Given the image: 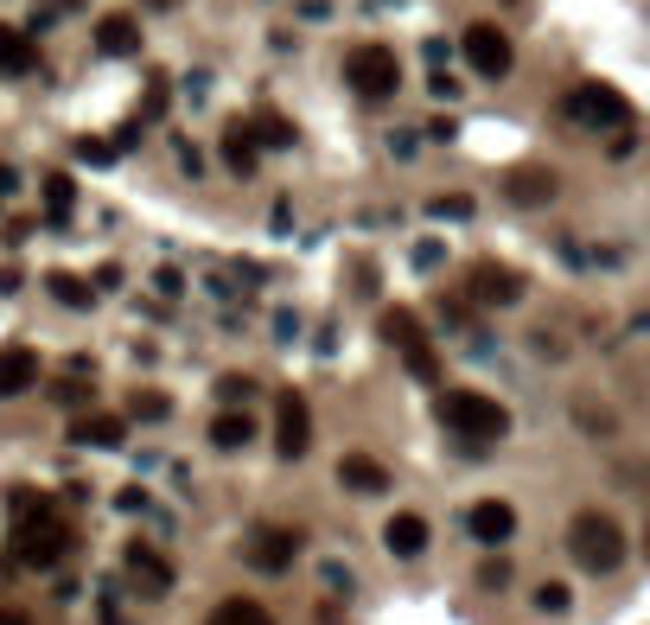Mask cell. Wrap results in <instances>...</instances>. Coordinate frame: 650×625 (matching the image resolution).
Segmentation results:
<instances>
[{
	"mask_svg": "<svg viewBox=\"0 0 650 625\" xmlns=\"http://www.w3.org/2000/svg\"><path fill=\"white\" fill-rule=\"evenodd\" d=\"M77 530L51 511V498H33V491H13V562L20 568H58L71 555Z\"/></svg>",
	"mask_w": 650,
	"mask_h": 625,
	"instance_id": "1",
	"label": "cell"
},
{
	"mask_svg": "<svg viewBox=\"0 0 650 625\" xmlns=\"http://www.w3.org/2000/svg\"><path fill=\"white\" fill-rule=\"evenodd\" d=\"M440 421L472 447H491L510 435V408L491 403V396H478V390H440Z\"/></svg>",
	"mask_w": 650,
	"mask_h": 625,
	"instance_id": "2",
	"label": "cell"
},
{
	"mask_svg": "<svg viewBox=\"0 0 650 625\" xmlns=\"http://www.w3.org/2000/svg\"><path fill=\"white\" fill-rule=\"evenodd\" d=\"M568 555H574L587 575H613L625 562V530H618L606 511H574L568 523Z\"/></svg>",
	"mask_w": 650,
	"mask_h": 625,
	"instance_id": "3",
	"label": "cell"
},
{
	"mask_svg": "<svg viewBox=\"0 0 650 625\" xmlns=\"http://www.w3.org/2000/svg\"><path fill=\"white\" fill-rule=\"evenodd\" d=\"M376 332H383V345H390V351H402V364L415 370L421 383H433V377H440V358H433L428 332H421V320H415L408 306H390V313L376 320Z\"/></svg>",
	"mask_w": 650,
	"mask_h": 625,
	"instance_id": "4",
	"label": "cell"
},
{
	"mask_svg": "<svg viewBox=\"0 0 650 625\" xmlns=\"http://www.w3.org/2000/svg\"><path fill=\"white\" fill-rule=\"evenodd\" d=\"M345 83L358 90V96H396L402 90V65L390 45H358L351 58H345Z\"/></svg>",
	"mask_w": 650,
	"mask_h": 625,
	"instance_id": "5",
	"label": "cell"
},
{
	"mask_svg": "<svg viewBox=\"0 0 650 625\" xmlns=\"http://www.w3.org/2000/svg\"><path fill=\"white\" fill-rule=\"evenodd\" d=\"M561 109L574 115L580 128H631V103L618 96L613 83H574Z\"/></svg>",
	"mask_w": 650,
	"mask_h": 625,
	"instance_id": "6",
	"label": "cell"
},
{
	"mask_svg": "<svg viewBox=\"0 0 650 625\" xmlns=\"http://www.w3.org/2000/svg\"><path fill=\"white\" fill-rule=\"evenodd\" d=\"M243 555H249V568H262V575H288L293 555H300V530H288V523H262V530H249Z\"/></svg>",
	"mask_w": 650,
	"mask_h": 625,
	"instance_id": "7",
	"label": "cell"
},
{
	"mask_svg": "<svg viewBox=\"0 0 650 625\" xmlns=\"http://www.w3.org/2000/svg\"><path fill=\"white\" fill-rule=\"evenodd\" d=\"M306 447H313V408H306L300 390H288L281 408H275V453L281 460H306Z\"/></svg>",
	"mask_w": 650,
	"mask_h": 625,
	"instance_id": "8",
	"label": "cell"
},
{
	"mask_svg": "<svg viewBox=\"0 0 650 625\" xmlns=\"http://www.w3.org/2000/svg\"><path fill=\"white\" fill-rule=\"evenodd\" d=\"M466 58H472V71H478V77H504L510 65H516L510 33H504V26H491V20L466 26Z\"/></svg>",
	"mask_w": 650,
	"mask_h": 625,
	"instance_id": "9",
	"label": "cell"
},
{
	"mask_svg": "<svg viewBox=\"0 0 650 625\" xmlns=\"http://www.w3.org/2000/svg\"><path fill=\"white\" fill-rule=\"evenodd\" d=\"M121 568L135 575V588L147 593V600H160V593H173V562L160 549H147V543H128V555H121Z\"/></svg>",
	"mask_w": 650,
	"mask_h": 625,
	"instance_id": "10",
	"label": "cell"
},
{
	"mask_svg": "<svg viewBox=\"0 0 650 625\" xmlns=\"http://www.w3.org/2000/svg\"><path fill=\"white\" fill-rule=\"evenodd\" d=\"M472 300L478 306H510V300H523V275L504 268V262H478L472 268Z\"/></svg>",
	"mask_w": 650,
	"mask_h": 625,
	"instance_id": "11",
	"label": "cell"
},
{
	"mask_svg": "<svg viewBox=\"0 0 650 625\" xmlns=\"http://www.w3.org/2000/svg\"><path fill=\"white\" fill-rule=\"evenodd\" d=\"M466 530L485 543V549H498V543H510V536H516V511H510L504 498H478V505L466 511Z\"/></svg>",
	"mask_w": 650,
	"mask_h": 625,
	"instance_id": "12",
	"label": "cell"
},
{
	"mask_svg": "<svg viewBox=\"0 0 650 625\" xmlns=\"http://www.w3.org/2000/svg\"><path fill=\"white\" fill-rule=\"evenodd\" d=\"M338 485L358 491V498H376V491H390V466L370 460V453H345V460H338Z\"/></svg>",
	"mask_w": 650,
	"mask_h": 625,
	"instance_id": "13",
	"label": "cell"
},
{
	"mask_svg": "<svg viewBox=\"0 0 650 625\" xmlns=\"http://www.w3.org/2000/svg\"><path fill=\"white\" fill-rule=\"evenodd\" d=\"M383 549H390V555H402V562H415V555L428 549V517L396 511L390 523H383Z\"/></svg>",
	"mask_w": 650,
	"mask_h": 625,
	"instance_id": "14",
	"label": "cell"
},
{
	"mask_svg": "<svg viewBox=\"0 0 650 625\" xmlns=\"http://www.w3.org/2000/svg\"><path fill=\"white\" fill-rule=\"evenodd\" d=\"M38 71V45L20 26H0V77H33Z\"/></svg>",
	"mask_w": 650,
	"mask_h": 625,
	"instance_id": "15",
	"label": "cell"
},
{
	"mask_svg": "<svg viewBox=\"0 0 650 625\" xmlns=\"http://www.w3.org/2000/svg\"><path fill=\"white\" fill-rule=\"evenodd\" d=\"M71 441L77 447H103L108 453V447L128 441V428H121V415H90V408H83V415L71 421Z\"/></svg>",
	"mask_w": 650,
	"mask_h": 625,
	"instance_id": "16",
	"label": "cell"
},
{
	"mask_svg": "<svg viewBox=\"0 0 650 625\" xmlns=\"http://www.w3.org/2000/svg\"><path fill=\"white\" fill-rule=\"evenodd\" d=\"M33 383H38V358L26 345H7L0 351V396H26Z\"/></svg>",
	"mask_w": 650,
	"mask_h": 625,
	"instance_id": "17",
	"label": "cell"
},
{
	"mask_svg": "<svg viewBox=\"0 0 650 625\" xmlns=\"http://www.w3.org/2000/svg\"><path fill=\"white\" fill-rule=\"evenodd\" d=\"M223 166H230L236 180H249L255 166H262V148L249 141V121H230V128H223Z\"/></svg>",
	"mask_w": 650,
	"mask_h": 625,
	"instance_id": "18",
	"label": "cell"
},
{
	"mask_svg": "<svg viewBox=\"0 0 650 625\" xmlns=\"http://www.w3.org/2000/svg\"><path fill=\"white\" fill-rule=\"evenodd\" d=\"M96 45H103L108 58H135V51H141V26H135L128 13H108L103 26H96Z\"/></svg>",
	"mask_w": 650,
	"mask_h": 625,
	"instance_id": "19",
	"label": "cell"
},
{
	"mask_svg": "<svg viewBox=\"0 0 650 625\" xmlns=\"http://www.w3.org/2000/svg\"><path fill=\"white\" fill-rule=\"evenodd\" d=\"M555 173H548V166H516V173H510V198H516V205H548V198H555Z\"/></svg>",
	"mask_w": 650,
	"mask_h": 625,
	"instance_id": "20",
	"label": "cell"
},
{
	"mask_svg": "<svg viewBox=\"0 0 650 625\" xmlns=\"http://www.w3.org/2000/svg\"><path fill=\"white\" fill-rule=\"evenodd\" d=\"M249 141H255V148H293V141H300V128H293L281 109H262L249 121Z\"/></svg>",
	"mask_w": 650,
	"mask_h": 625,
	"instance_id": "21",
	"label": "cell"
},
{
	"mask_svg": "<svg viewBox=\"0 0 650 625\" xmlns=\"http://www.w3.org/2000/svg\"><path fill=\"white\" fill-rule=\"evenodd\" d=\"M249 441H255V421L243 408H223L211 421V447H223V453H236V447H249Z\"/></svg>",
	"mask_w": 650,
	"mask_h": 625,
	"instance_id": "22",
	"label": "cell"
},
{
	"mask_svg": "<svg viewBox=\"0 0 650 625\" xmlns=\"http://www.w3.org/2000/svg\"><path fill=\"white\" fill-rule=\"evenodd\" d=\"M205 625H275V620H268V606H262V600H243V593H236V600L211 606V620H205Z\"/></svg>",
	"mask_w": 650,
	"mask_h": 625,
	"instance_id": "23",
	"label": "cell"
},
{
	"mask_svg": "<svg viewBox=\"0 0 650 625\" xmlns=\"http://www.w3.org/2000/svg\"><path fill=\"white\" fill-rule=\"evenodd\" d=\"M71 205H77L71 173H51V180H45V218H51V223H65V218H71Z\"/></svg>",
	"mask_w": 650,
	"mask_h": 625,
	"instance_id": "24",
	"label": "cell"
},
{
	"mask_svg": "<svg viewBox=\"0 0 650 625\" xmlns=\"http://www.w3.org/2000/svg\"><path fill=\"white\" fill-rule=\"evenodd\" d=\"M249 396H255V377H236V370H230V377H217V403H223V408L249 403Z\"/></svg>",
	"mask_w": 650,
	"mask_h": 625,
	"instance_id": "25",
	"label": "cell"
},
{
	"mask_svg": "<svg viewBox=\"0 0 650 625\" xmlns=\"http://www.w3.org/2000/svg\"><path fill=\"white\" fill-rule=\"evenodd\" d=\"M128 415H141V421H166L173 403H166V396H153V390H135V396H128Z\"/></svg>",
	"mask_w": 650,
	"mask_h": 625,
	"instance_id": "26",
	"label": "cell"
},
{
	"mask_svg": "<svg viewBox=\"0 0 650 625\" xmlns=\"http://www.w3.org/2000/svg\"><path fill=\"white\" fill-rule=\"evenodd\" d=\"M166 103H173V90H166V77H153V90H147L141 115H135V128H147V121H160V115H166Z\"/></svg>",
	"mask_w": 650,
	"mask_h": 625,
	"instance_id": "27",
	"label": "cell"
},
{
	"mask_svg": "<svg viewBox=\"0 0 650 625\" xmlns=\"http://www.w3.org/2000/svg\"><path fill=\"white\" fill-rule=\"evenodd\" d=\"M45 288H51V294H58V306H90V288H83V281H77V275H51V281H45Z\"/></svg>",
	"mask_w": 650,
	"mask_h": 625,
	"instance_id": "28",
	"label": "cell"
},
{
	"mask_svg": "<svg viewBox=\"0 0 650 625\" xmlns=\"http://www.w3.org/2000/svg\"><path fill=\"white\" fill-rule=\"evenodd\" d=\"M478 588H510V562H504V555L478 562Z\"/></svg>",
	"mask_w": 650,
	"mask_h": 625,
	"instance_id": "29",
	"label": "cell"
},
{
	"mask_svg": "<svg viewBox=\"0 0 650 625\" xmlns=\"http://www.w3.org/2000/svg\"><path fill=\"white\" fill-rule=\"evenodd\" d=\"M536 606H542V613H568V588H561V581H542Z\"/></svg>",
	"mask_w": 650,
	"mask_h": 625,
	"instance_id": "30",
	"label": "cell"
},
{
	"mask_svg": "<svg viewBox=\"0 0 650 625\" xmlns=\"http://www.w3.org/2000/svg\"><path fill=\"white\" fill-rule=\"evenodd\" d=\"M77 160H83V166H108V160H115V148H108V141H90V135H83V141H77Z\"/></svg>",
	"mask_w": 650,
	"mask_h": 625,
	"instance_id": "31",
	"label": "cell"
},
{
	"mask_svg": "<svg viewBox=\"0 0 650 625\" xmlns=\"http://www.w3.org/2000/svg\"><path fill=\"white\" fill-rule=\"evenodd\" d=\"M51 396H58L65 408H83V403H90V390H83V377H65V383H58Z\"/></svg>",
	"mask_w": 650,
	"mask_h": 625,
	"instance_id": "32",
	"label": "cell"
},
{
	"mask_svg": "<svg viewBox=\"0 0 650 625\" xmlns=\"http://www.w3.org/2000/svg\"><path fill=\"white\" fill-rule=\"evenodd\" d=\"M433 218H472V198H433Z\"/></svg>",
	"mask_w": 650,
	"mask_h": 625,
	"instance_id": "33",
	"label": "cell"
},
{
	"mask_svg": "<svg viewBox=\"0 0 650 625\" xmlns=\"http://www.w3.org/2000/svg\"><path fill=\"white\" fill-rule=\"evenodd\" d=\"M153 288L173 300V294H185V275H179V268H160V275H153Z\"/></svg>",
	"mask_w": 650,
	"mask_h": 625,
	"instance_id": "34",
	"label": "cell"
},
{
	"mask_svg": "<svg viewBox=\"0 0 650 625\" xmlns=\"http://www.w3.org/2000/svg\"><path fill=\"white\" fill-rule=\"evenodd\" d=\"M58 13H65V0H33V33H38V26H51Z\"/></svg>",
	"mask_w": 650,
	"mask_h": 625,
	"instance_id": "35",
	"label": "cell"
},
{
	"mask_svg": "<svg viewBox=\"0 0 650 625\" xmlns=\"http://www.w3.org/2000/svg\"><path fill=\"white\" fill-rule=\"evenodd\" d=\"M428 90L440 96V103H453V96H460V83H453L446 71H433V77H428Z\"/></svg>",
	"mask_w": 650,
	"mask_h": 625,
	"instance_id": "36",
	"label": "cell"
},
{
	"mask_svg": "<svg viewBox=\"0 0 650 625\" xmlns=\"http://www.w3.org/2000/svg\"><path fill=\"white\" fill-rule=\"evenodd\" d=\"M446 256V250H440V243H421V250H415V268H433V262Z\"/></svg>",
	"mask_w": 650,
	"mask_h": 625,
	"instance_id": "37",
	"label": "cell"
},
{
	"mask_svg": "<svg viewBox=\"0 0 650 625\" xmlns=\"http://www.w3.org/2000/svg\"><path fill=\"white\" fill-rule=\"evenodd\" d=\"M13 192H20V173H13V166H0V198H13Z\"/></svg>",
	"mask_w": 650,
	"mask_h": 625,
	"instance_id": "38",
	"label": "cell"
},
{
	"mask_svg": "<svg viewBox=\"0 0 650 625\" xmlns=\"http://www.w3.org/2000/svg\"><path fill=\"white\" fill-rule=\"evenodd\" d=\"M0 294H20V268H0Z\"/></svg>",
	"mask_w": 650,
	"mask_h": 625,
	"instance_id": "39",
	"label": "cell"
},
{
	"mask_svg": "<svg viewBox=\"0 0 650 625\" xmlns=\"http://www.w3.org/2000/svg\"><path fill=\"white\" fill-rule=\"evenodd\" d=\"M0 625H33V620H26L20 606H0Z\"/></svg>",
	"mask_w": 650,
	"mask_h": 625,
	"instance_id": "40",
	"label": "cell"
}]
</instances>
